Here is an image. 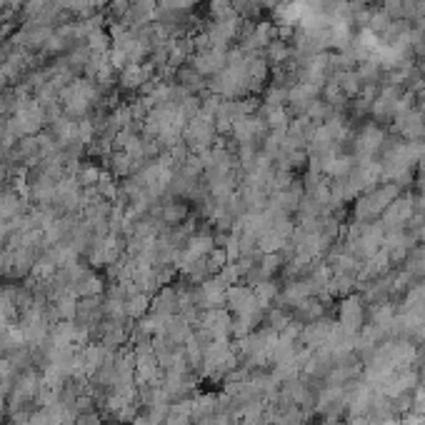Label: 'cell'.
Returning <instances> with one entry per match:
<instances>
[{
  "mask_svg": "<svg viewBox=\"0 0 425 425\" xmlns=\"http://www.w3.org/2000/svg\"><path fill=\"white\" fill-rule=\"evenodd\" d=\"M383 238H385V231L383 226H380V221L375 223L353 221L348 226V231H345L343 246L363 263V261H370L373 256H378L380 248H383Z\"/></svg>",
  "mask_w": 425,
  "mask_h": 425,
  "instance_id": "obj_1",
  "label": "cell"
},
{
  "mask_svg": "<svg viewBox=\"0 0 425 425\" xmlns=\"http://www.w3.org/2000/svg\"><path fill=\"white\" fill-rule=\"evenodd\" d=\"M400 190L395 183H378L375 188L365 190L355 198L353 205V221L358 223H375L380 221V216L385 213L390 203L400 195Z\"/></svg>",
  "mask_w": 425,
  "mask_h": 425,
  "instance_id": "obj_2",
  "label": "cell"
},
{
  "mask_svg": "<svg viewBox=\"0 0 425 425\" xmlns=\"http://www.w3.org/2000/svg\"><path fill=\"white\" fill-rule=\"evenodd\" d=\"M43 123H46V110H43L41 103L33 100V98H21L16 110H13L11 123H8L6 128L11 130L18 140H23V138H31V135H38Z\"/></svg>",
  "mask_w": 425,
  "mask_h": 425,
  "instance_id": "obj_3",
  "label": "cell"
},
{
  "mask_svg": "<svg viewBox=\"0 0 425 425\" xmlns=\"http://www.w3.org/2000/svg\"><path fill=\"white\" fill-rule=\"evenodd\" d=\"M98 90L90 80L85 78H75L73 83H68L65 88L61 90V100H63V108L70 118H83V115L90 110V105L95 103Z\"/></svg>",
  "mask_w": 425,
  "mask_h": 425,
  "instance_id": "obj_4",
  "label": "cell"
},
{
  "mask_svg": "<svg viewBox=\"0 0 425 425\" xmlns=\"http://www.w3.org/2000/svg\"><path fill=\"white\" fill-rule=\"evenodd\" d=\"M216 118L208 113H203V110H198L195 115H190L188 118V125H185L183 130V140L188 148H193L195 153H205V150L213 148V140H216Z\"/></svg>",
  "mask_w": 425,
  "mask_h": 425,
  "instance_id": "obj_5",
  "label": "cell"
},
{
  "mask_svg": "<svg viewBox=\"0 0 425 425\" xmlns=\"http://www.w3.org/2000/svg\"><path fill=\"white\" fill-rule=\"evenodd\" d=\"M236 365V348L231 345L228 338L221 340H208V345L203 348V365L200 368L205 373H228Z\"/></svg>",
  "mask_w": 425,
  "mask_h": 425,
  "instance_id": "obj_6",
  "label": "cell"
},
{
  "mask_svg": "<svg viewBox=\"0 0 425 425\" xmlns=\"http://www.w3.org/2000/svg\"><path fill=\"white\" fill-rule=\"evenodd\" d=\"M353 158L355 160H375V155L383 150L385 145V130L375 123H365L358 133H353Z\"/></svg>",
  "mask_w": 425,
  "mask_h": 425,
  "instance_id": "obj_7",
  "label": "cell"
},
{
  "mask_svg": "<svg viewBox=\"0 0 425 425\" xmlns=\"http://www.w3.org/2000/svg\"><path fill=\"white\" fill-rule=\"evenodd\" d=\"M415 213H418V208H415V195H398V198L385 208L383 216H380V226H383L385 233L405 231Z\"/></svg>",
  "mask_w": 425,
  "mask_h": 425,
  "instance_id": "obj_8",
  "label": "cell"
},
{
  "mask_svg": "<svg viewBox=\"0 0 425 425\" xmlns=\"http://www.w3.org/2000/svg\"><path fill=\"white\" fill-rule=\"evenodd\" d=\"M133 365H135V383L140 385H153L158 380L160 373V360L153 350V343L140 340L138 348L133 353Z\"/></svg>",
  "mask_w": 425,
  "mask_h": 425,
  "instance_id": "obj_9",
  "label": "cell"
},
{
  "mask_svg": "<svg viewBox=\"0 0 425 425\" xmlns=\"http://www.w3.org/2000/svg\"><path fill=\"white\" fill-rule=\"evenodd\" d=\"M228 290H231V283L218 273L213 278H205L198 288V305L205 310H213V308H221L223 303H228Z\"/></svg>",
  "mask_w": 425,
  "mask_h": 425,
  "instance_id": "obj_10",
  "label": "cell"
},
{
  "mask_svg": "<svg viewBox=\"0 0 425 425\" xmlns=\"http://www.w3.org/2000/svg\"><path fill=\"white\" fill-rule=\"evenodd\" d=\"M41 385H43V380H41V375H38L36 370H31V368L23 370V373L16 378V383H13L11 408L13 410L26 408L33 398H38V390H41Z\"/></svg>",
  "mask_w": 425,
  "mask_h": 425,
  "instance_id": "obj_11",
  "label": "cell"
},
{
  "mask_svg": "<svg viewBox=\"0 0 425 425\" xmlns=\"http://www.w3.org/2000/svg\"><path fill=\"white\" fill-rule=\"evenodd\" d=\"M200 333L210 340H221V338H231L233 333V318L228 315L221 308H213V310H205L200 315Z\"/></svg>",
  "mask_w": 425,
  "mask_h": 425,
  "instance_id": "obj_12",
  "label": "cell"
},
{
  "mask_svg": "<svg viewBox=\"0 0 425 425\" xmlns=\"http://www.w3.org/2000/svg\"><path fill=\"white\" fill-rule=\"evenodd\" d=\"M303 195H305V188H303L300 180H290V183L271 190V203H268V208H276V210H280V213H288V216H290V213L298 210Z\"/></svg>",
  "mask_w": 425,
  "mask_h": 425,
  "instance_id": "obj_13",
  "label": "cell"
},
{
  "mask_svg": "<svg viewBox=\"0 0 425 425\" xmlns=\"http://www.w3.org/2000/svg\"><path fill=\"white\" fill-rule=\"evenodd\" d=\"M338 323L348 333H360L365 325V305L360 295H345L338 308Z\"/></svg>",
  "mask_w": 425,
  "mask_h": 425,
  "instance_id": "obj_14",
  "label": "cell"
},
{
  "mask_svg": "<svg viewBox=\"0 0 425 425\" xmlns=\"http://www.w3.org/2000/svg\"><path fill=\"white\" fill-rule=\"evenodd\" d=\"M231 130L238 145H258V140H263V135H266L268 125L266 120L253 113V115H246V118H238Z\"/></svg>",
  "mask_w": 425,
  "mask_h": 425,
  "instance_id": "obj_15",
  "label": "cell"
},
{
  "mask_svg": "<svg viewBox=\"0 0 425 425\" xmlns=\"http://www.w3.org/2000/svg\"><path fill=\"white\" fill-rule=\"evenodd\" d=\"M226 63H228L226 48H203V51H198V56L193 58V70L198 73L200 78H208V75L216 78L218 73L226 68Z\"/></svg>",
  "mask_w": 425,
  "mask_h": 425,
  "instance_id": "obj_16",
  "label": "cell"
},
{
  "mask_svg": "<svg viewBox=\"0 0 425 425\" xmlns=\"http://www.w3.org/2000/svg\"><path fill=\"white\" fill-rule=\"evenodd\" d=\"M395 133L403 135V140H423L425 135V115L418 108L403 110L393 118Z\"/></svg>",
  "mask_w": 425,
  "mask_h": 425,
  "instance_id": "obj_17",
  "label": "cell"
},
{
  "mask_svg": "<svg viewBox=\"0 0 425 425\" xmlns=\"http://www.w3.org/2000/svg\"><path fill=\"white\" fill-rule=\"evenodd\" d=\"M330 328H333V323H330V320H320V318L313 320V323L303 325L300 328L303 345H305L308 350H320L325 345V340H328Z\"/></svg>",
  "mask_w": 425,
  "mask_h": 425,
  "instance_id": "obj_18",
  "label": "cell"
},
{
  "mask_svg": "<svg viewBox=\"0 0 425 425\" xmlns=\"http://www.w3.org/2000/svg\"><path fill=\"white\" fill-rule=\"evenodd\" d=\"M26 216V203L16 190H3L0 193V221L18 223Z\"/></svg>",
  "mask_w": 425,
  "mask_h": 425,
  "instance_id": "obj_19",
  "label": "cell"
},
{
  "mask_svg": "<svg viewBox=\"0 0 425 425\" xmlns=\"http://www.w3.org/2000/svg\"><path fill=\"white\" fill-rule=\"evenodd\" d=\"M73 293H75V295H83V298H95L103 293V280L95 276V273L83 271V276L78 278V283L73 285Z\"/></svg>",
  "mask_w": 425,
  "mask_h": 425,
  "instance_id": "obj_20",
  "label": "cell"
},
{
  "mask_svg": "<svg viewBox=\"0 0 425 425\" xmlns=\"http://www.w3.org/2000/svg\"><path fill=\"white\" fill-rule=\"evenodd\" d=\"M150 78V73H148V68L145 65H140V63H133V65H125L123 68V73H120V85L123 88H140L145 80Z\"/></svg>",
  "mask_w": 425,
  "mask_h": 425,
  "instance_id": "obj_21",
  "label": "cell"
},
{
  "mask_svg": "<svg viewBox=\"0 0 425 425\" xmlns=\"http://www.w3.org/2000/svg\"><path fill=\"white\" fill-rule=\"evenodd\" d=\"M185 218H188V208H185L180 200H170V203H165L163 208H160V221H163L165 226H180Z\"/></svg>",
  "mask_w": 425,
  "mask_h": 425,
  "instance_id": "obj_22",
  "label": "cell"
},
{
  "mask_svg": "<svg viewBox=\"0 0 425 425\" xmlns=\"http://www.w3.org/2000/svg\"><path fill=\"white\" fill-rule=\"evenodd\" d=\"M148 308H150V298L145 295L143 290H135V293H130V295H125V315H130V318H143L145 313H148Z\"/></svg>",
  "mask_w": 425,
  "mask_h": 425,
  "instance_id": "obj_23",
  "label": "cell"
},
{
  "mask_svg": "<svg viewBox=\"0 0 425 425\" xmlns=\"http://www.w3.org/2000/svg\"><path fill=\"white\" fill-rule=\"evenodd\" d=\"M268 63H273V65H283V63L290 61L293 56V48L288 46V41H280V38H273L271 43H268Z\"/></svg>",
  "mask_w": 425,
  "mask_h": 425,
  "instance_id": "obj_24",
  "label": "cell"
},
{
  "mask_svg": "<svg viewBox=\"0 0 425 425\" xmlns=\"http://www.w3.org/2000/svg\"><path fill=\"white\" fill-rule=\"evenodd\" d=\"M253 293H256V298L261 300V305L268 308L278 295H280V288H278L271 278V280H258L256 285H253Z\"/></svg>",
  "mask_w": 425,
  "mask_h": 425,
  "instance_id": "obj_25",
  "label": "cell"
},
{
  "mask_svg": "<svg viewBox=\"0 0 425 425\" xmlns=\"http://www.w3.org/2000/svg\"><path fill=\"white\" fill-rule=\"evenodd\" d=\"M418 305H425V278L405 290L403 310H410V308H418Z\"/></svg>",
  "mask_w": 425,
  "mask_h": 425,
  "instance_id": "obj_26",
  "label": "cell"
},
{
  "mask_svg": "<svg viewBox=\"0 0 425 425\" xmlns=\"http://www.w3.org/2000/svg\"><path fill=\"white\" fill-rule=\"evenodd\" d=\"M390 23H393V18H390L388 13H385L383 8H380V11H373V13H370V21H368V26H365V28H368V33H373V36L378 38L380 33H383L385 28L390 26Z\"/></svg>",
  "mask_w": 425,
  "mask_h": 425,
  "instance_id": "obj_27",
  "label": "cell"
},
{
  "mask_svg": "<svg viewBox=\"0 0 425 425\" xmlns=\"http://www.w3.org/2000/svg\"><path fill=\"white\" fill-rule=\"evenodd\" d=\"M380 3H383V11L393 21H403V0H380Z\"/></svg>",
  "mask_w": 425,
  "mask_h": 425,
  "instance_id": "obj_28",
  "label": "cell"
},
{
  "mask_svg": "<svg viewBox=\"0 0 425 425\" xmlns=\"http://www.w3.org/2000/svg\"><path fill=\"white\" fill-rule=\"evenodd\" d=\"M423 85H425V73H423Z\"/></svg>",
  "mask_w": 425,
  "mask_h": 425,
  "instance_id": "obj_29",
  "label": "cell"
},
{
  "mask_svg": "<svg viewBox=\"0 0 425 425\" xmlns=\"http://www.w3.org/2000/svg\"><path fill=\"white\" fill-rule=\"evenodd\" d=\"M423 373H425V368H423Z\"/></svg>",
  "mask_w": 425,
  "mask_h": 425,
  "instance_id": "obj_30",
  "label": "cell"
}]
</instances>
